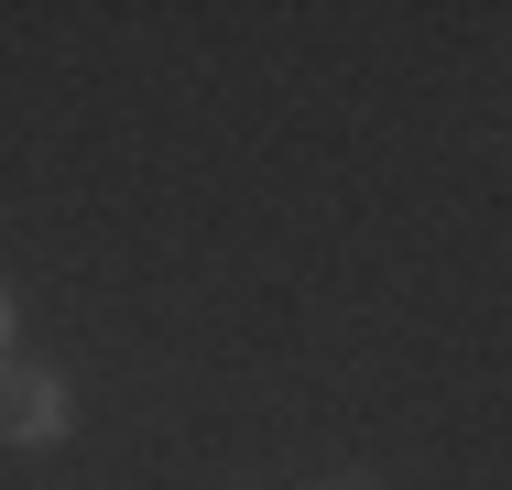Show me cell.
I'll return each instance as SVG.
<instances>
[{
	"mask_svg": "<svg viewBox=\"0 0 512 490\" xmlns=\"http://www.w3.org/2000/svg\"><path fill=\"white\" fill-rule=\"evenodd\" d=\"M11 436H33V447L66 436V382H55V371H33V382L11 392Z\"/></svg>",
	"mask_w": 512,
	"mask_h": 490,
	"instance_id": "6da1fadb",
	"label": "cell"
},
{
	"mask_svg": "<svg viewBox=\"0 0 512 490\" xmlns=\"http://www.w3.org/2000/svg\"><path fill=\"white\" fill-rule=\"evenodd\" d=\"M0 349H11V305H0Z\"/></svg>",
	"mask_w": 512,
	"mask_h": 490,
	"instance_id": "7a4b0ae2",
	"label": "cell"
}]
</instances>
